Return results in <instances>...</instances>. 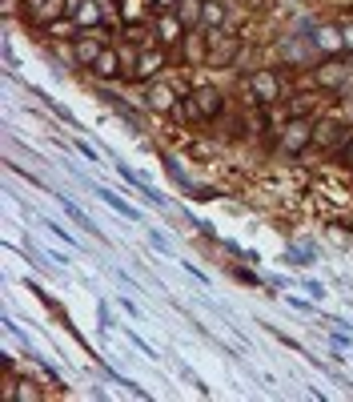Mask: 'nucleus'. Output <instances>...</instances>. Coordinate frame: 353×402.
Segmentation results:
<instances>
[{
  "instance_id": "39448f33",
  "label": "nucleus",
  "mask_w": 353,
  "mask_h": 402,
  "mask_svg": "<svg viewBox=\"0 0 353 402\" xmlns=\"http://www.w3.org/2000/svg\"><path fill=\"white\" fill-rule=\"evenodd\" d=\"M93 193H96V197H101V201H105V206H112V210L121 213V217H132V221H137V217H141V213L132 210L129 201H125V197H117V193H112V190H105V185H96Z\"/></svg>"
},
{
  "instance_id": "9b49d317",
  "label": "nucleus",
  "mask_w": 353,
  "mask_h": 402,
  "mask_svg": "<svg viewBox=\"0 0 353 402\" xmlns=\"http://www.w3.org/2000/svg\"><path fill=\"white\" fill-rule=\"evenodd\" d=\"M149 101H153V109H173V89L161 85V89H153L149 93Z\"/></svg>"
},
{
  "instance_id": "0eeeda50",
  "label": "nucleus",
  "mask_w": 353,
  "mask_h": 402,
  "mask_svg": "<svg viewBox=\"0 0 353 402\" xmlns=\"http://www.w3.org/2000/svg\"><path fill=\"white\" fill-rule=\"evenodd\" d=\"M177 17H181V24H185V28H193V24H197V17H205V8H197V0H181Z\"/></svg>"
},
{
  "instance_id": "a211bd4d",
  "label": "nucleus",
  "mask_w": 353,
  "mask_h": 402,
  "mask_svg": "<svg viewBox=\"0 0 353 402\" xmlns=\"http://www.w3.org/2000/svg\"><path fill=\"white\" fill-rule=\"evenodd\" d=\"M149 242H153V246H157V249H169V242H165V237H161V233H157V230H149Z\"/></svg>"
},
{
  "instance_id": "423d86ee",
  "label": "nucleus",
  "mask_w": 353,
  "mask_h": 402,
  "mask_svg": "<svg viewBox=\"0 0 353 402\" xmlns=\"http://www.w3.org/2000/svg\"><path fill=\"white\" fill-rule=\"evenodd\" d=\"M249 85H253V93H257L261 101H273V97H277V77H273V73H253Z\"/></svg>"
},
{
  "instance_id": "6ab92c4d",
  "label": "nucleus",
  "mask_w": 353,
  "mask_h": 402,
  "mask_svg": "<svg viewBox=\"0 0 353 402\" xmlns=\"http://www.w3.org/2000/svg\"><path fill=\"white\" fill-rule=\"evenodd\" d=\"M157 4H173V0H157Z\"/></svg>"
},
{
  "instance_id": "f03ea898",
  "label": "nucleus",
  "mask_w": 353,
  "mask_h": 402,
  "mask_svg": "<svg viewBox=\"0 0 353 402\" xmlns=\"http://www.w3.org/2000/svg\"><path fill=\"white\" fill-rule=\"evenodd\" d=\"M76 24H89V28H101V8H96V0H69V8H64Z\"/></svg>"
},
{
  "instance_id": "f8f14e48",
  "label": "nucleus",
  "mask_w": 353,
  "mask_h": 402,
  "mask_svg": "<svg viewBox=\"0 0 353 402\" xmlns=\"http://www.w3.org/2000/svg\"><path fill=\"white\" fill-rule=\"evenodd\" d=\"M313 141H317V145H334V141H337V121H325V125L313 133Z\"/></svg>"
},
{
  "instance_id": "20e7f679",
  "label": "nucleus",
  "mask_w": 353,
  "mask_h": 402,
  "mask_svg": "<svg viewBox=\"0 0 353 402\" xmlns=\"http://www.w3.org/2000/svg\"><path fill=\"white\" fill-rule=\"evenodd\" d=\"M309 137H313V129H309L305 121H293V125H289V133L281 137V149H285V153H298L301 145H309Z\"/></svg>"
},
{
  "instance_id": "9d476101",
  "label": "nucleus",
  "mask_w": 353,
  "mask_h": 402,
  "mask_svg": "<svg viewBox=\"0 0 353 402\" xmlns=\"http://www.w3.org/2000/svg\"><path fill=\"white\" fill-rule=\"evenodd\" d=\"M233 57H237V40H229L225 49H217V53H209V65H229Z\"/></svg>"
},
{
  "instance_id": "4468645a",
  "label": "nucleus",
  "mask_w": 353,
  "mask_h": 402,
  "mask_svg": "<svg viewBox=\"0 0 353 402\" xmlns=\"http://www.w3.org/2000/svg\"><path fill=\"white\" fill-rule=\"evenodd\" d=\"M341 73H345V69H341V65H329V69H321V85H337V81H341Z\"/></svg>"
},
{
  "instance_id": "7ed1b4c3",
  "label": "nucleus",
  "mask_w": 353,
  "mask_h": 402,
  "mask_svg": "<svg viewBox=\"0 0 353 402\" xmlns=\"http://www.w3.org/2000/svg\"><path fill=\"white\" fill-rule=\"evenodd\" d=\"M221 113V93L217 89H197V101L189 105V117H213Z\"/></svg>"
},
{
  "instance_id": "dca6fc26",
  "label": "nucleus",
  "mask_w": 353,
  "mask_h": 402,
  "mask_svg": "<svg viewBox=\"0 0 353 402\" xmlns=\"http://www.w3.org/2000/svg\"><path fill=\"white\" fill-rule=\"evenodd\" d=\"M205 24H217V20H221V4H205Z\"/></svg>"
},
{
  "instance_id": "1a4fd4ad",
  "label": "nucleus",
  "mask_w": 353,
  "mask_h": 402,
  "mask_svg": "<svg viewBox=\"0 0 353 402\" xmlns=\"http://www.w3.org/2000/svg\"><path fill=\"white\" fill-rule=\"evenodd\" d=\"M96 57H101L96 40H76V60H80V65H93Z\"/></svg>"
},
{
  "instance_id": "6e6552de",
  "label": "nucleus",
  "mask_w": 353,
  "mask_h": 402,
  "mask_svg": "<svg viewBox=\"0 0 353 402\" xmlns=\"http://www.w3.org/2000/svg\"><path fill=\"white\" fill-rule=\"evenodd\" d=\"M93 73L96 77H117V57H112V53H101V57L93 60Z\"/></svg>"
},
{
  "instance_id": "f3484780",
  "label": "nucleus",
  "mask_w": 353,
  "mask_h": 402,
  "mask_svg": "<svg viewBox=\"0 0 353 402\" xmlns=\"http://www.w3.org/2000/svg\"><path fill=\"white\" fill-rule=\"evenodd\" d=\"M305 290H309V298H325V286H321V282H305Z\"/></svg>"
},
{
  "instance_id": "f257e3e1",
  "label": "nucleus",
  "mask_w": 353,
  "mask_h": 402,
  "mask_svg": "<svg viewBox=\"0 0 353 402\" xmlns=\"http://www.w3.org/2000/svg\"><path fill=\"white\" fill-rule=\"evenodd\" d=\"M64 8H69V0H24V17L33 24H53Z\"/></svg>"
},
{
  "instance_id": "ddd939ff",
  "label": "nucleus",
  "mask_w": 353,
  "mask_h": 402,
  "mask_svg": "<svg viewBox=\"0 0 353 402\" xmlns=\"http://www.w3.org/2000/svg\"><path fill=\"white\" fill-rule=\"evenodd\" d=\"M161 69V53H145L141 57V69H137V77H149V73H157Z\"/></svg>"
},
{
  "instance_id": "2eb2a0df",
  "label": "nucleus",
  "mask_w": 353,
  "mask_h": 402,
  "mask_svg": "<svg viewBox=\"0 0 353 402\" xmlns=\"http://www.w3.org/2000/svg\"><path fill=\"white\" fill-rule=\"evenodd\" d=\"M181 28H185V24H177V20H161V37H165V40H173Z\"/></svg>"
}]
</instances>
